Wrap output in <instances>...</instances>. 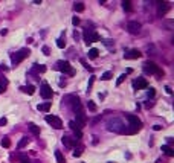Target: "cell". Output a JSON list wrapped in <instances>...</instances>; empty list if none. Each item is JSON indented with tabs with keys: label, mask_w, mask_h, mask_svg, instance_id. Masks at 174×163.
<instances>
[{
	"label": "cell",
	"mask_w": 174,
	"mask_h": 163,
	"mask_svg": "<svg viewBox=\"0 0 174 163\" xmlns=\"http://www.w3.org/2000/svg\"><path fill=\"white\" fill-rule=\"evenodd\" d=\"M107 130H108V131H113V133L124 134V131H125V125H124L122 120L118 119V117H110V119L107 120Z\"/></svg>",
	"instance_id": "1"
},
{
	"label": "cell",
	"mask_w": 174,
	"mask_h": 163,
	"mask_svg": "<svg viewBox=\"0 0 174 163\" xmlns=\"http://www.w3.org/2000/svg\"><path fill=\"white\" fill-rule=\"evenodd\" d=\"M66 102L72 107V110H73L75 113H81V111H83V105H81L80 98L76 96V95H70V96H67V98H66Z\"/></svg>",
	"instance_id": "2"
},
{
	"label": "cell",
	"mask_w": 174,
	"mask_h": 163,
	"mask_svg": "<svg viewBox=\"0 0 174 163\" xmlns=\"http://www.w3.org/2000/svg\"><path fill=\"white\" fill-rule=\"evenodd\" d=\"M144 70L147 72V73H154V75H157L159 78L163 76V70H160L159 66H156L153 61H145V63H144Z\"/></svg>",
	"instance_id": "3"
},
{
	"label": "cell",
	"mask_w": 174,
	"mask_h": 163,
	"mask_svg": "<svg viewBox=\"0 0 174 163\" xmlns=\"http://www.w3.org/2000/svg\"><path fill=\"white\" fill-rule=\"evenodd\" d=\"M29 53H31V50L29 49H26V47H23V49H20L17 53H14V55H11V60H12V63L17 66L18 63H22L26 57H29Z\"/></svg>",
	"instance_id": "4"
},
{
	"label": "cell",
	"mask_w": 174,
	"mask_h": 163,
	"mask_svg": "<svg viewBox=\"0 0 174 163\" xmlns=\"http://www.w3.org/2000/svg\"><path fill=\"white\" fill-rule=\"evenodd\" d=\"M56 69L61 70V72H64V73H69L70 76L75 75V70L72 69V66H70L69 61H58V63H56Z\"/></svg>",
	"instance_id": "5"
},
{
	"label": "cell",
	"mask_w": 174,
	"mask_h": 163,
	"mask_svg": "<svg viewBox=\"0 0 174 163\" xmlns=\"http://www.w3.org/2000/svg\"><path fill=\"white\" fill-rule=\"evenodd\" d=\"M46 122L49 123V125H52L53 128H56V130H60L61 126H63V122H61V119L60 117H56V116H50V114H47L46 116Z\"/></svg>",
	"instance_id": "6"
},
{
	"label": "cell",
	"mask_w": 174,
	"mask_h": 163,
	"mask_svg": "<svg viewBox=\"0 0 174 163\" xmlns=\"http://www.w3.org/2000/svg\"><path fill=\"white\" fill-rule=\"evenodd\" d=\"M40 95L44 98V99H50L53 96V92H52V88L47 82H43L41 84V88H40Z\"/></svg>",
	"instance_id": "7"
},
{
	"label": "cell",
	"mask_w": 174,
	"mask_h": 163,
	"mask_svg": "<svg viewBox=\"0 0 174 163\" xmlns=\"http://www.w3.org/2000/svg\"><path fill=\"white\" fill-rule=\"evenodd\" d=\"M127 119L130 122V126H134V128H139L141 130V126H142V122L138 116H134V114H127Z\"/></svg>",
	"instance_id": "8"
},
{
	"label": "cell",
	"mask_w": 174,
	"mask_h": 163,
	"mask_svg": "<svg viewBox=\"0 0 174 163\" xmlns=\"http://www.w3.org/2000/svg\"><path fill=\"white\" fill-rule=\"evenodd\" d=\"M73 122H75L76 125H78V128L81 130L83 126L87 123V116H86L83 111H81V113H76V120H73Z\"/></svg>",
	"instance_id": "9"
},
{
	"label": "cell",
	"mask_w": 174,
	"mask_h": 163,
	"mask_svg": "<svg viewBox=\"0 0 174 163\" xmlns=\"http://www.w3.org/2000/svg\"><path fill=\"white\" fill-rule=\"evenodd\" d=\"M127 29H128V32L130 34H139V31H141V23L139 22H128V25H127Z\"/></svg>",
	"instance_id": "10"
},
{
	"label": "cell",
	"mask_w": 174,
	"mask_h": 163,
	"mask_svg": "<svg viewBox=\"0 0 174 163\" xmlns=\"http://www.w3.org/2000/svg\"><path fill=\"white\" fill-rule=\"evenodd\" d=\"M141 55H142V53L138 50V49H131V50H128L127 53H125V58L127 60H138V58H141Z\"/></svg>",
	"instance_id": "11"
},
{
	"label": "cell",
	"mask_w": 174,
	"mask_h": 163,
	"mask_svg": "<svg viewBox=\"0 0 174 163\" xmlns=\"http://www.w3.org/2000/svg\"><path fill=\"white\" fill-rule=\"evenodd\" d=\"M61 142L66 145V146H69V148H73L75 145H76V139H72V137H69V136H63L61 137Z\"/></svg>",
	"instance_id": "12"
},
{
	"label": "cell",
	"mask_w": 174,
	"mask_h": 163,
	"mask_svg": "<svg viewBox=\"0 0 174 163\" xmlns=\"http://www.w3.org/2000/svg\"><path fill=\"white\" fill-rule=\"evenodd\" d=\"M133 87L138 88V90H139V88H147V87H148V82H147L144 78H138L136 81L133 82Z\"/></svg>",
	"instance_id": "13"
},
{
	"label": "cell",
	"mask_w": 174,
	"mask_h": 163,
	"mask_svg": "<svg viewBox=\"0 0 174 163\" xmlns=\"http://www.w3.org/2000/svg\"><path fill=\"white\" fill-rule=\"evenodd\" d=\"M92 32L93 31H89V29H84V32H83V37H84V43L89 46V44H92Z\"/></svg>",
	"instance_id": "14"
},
{
	"label": "cell",
	"mask_w": 174,
	"mask_h": 163,
	"mask_svg": "<svg viewBox=\"0 0 174 163\" xmlns=\"http://www.w3.org/2000/svg\"><path fill=\"white\" fill-rule=\"evenodd\" d=\"M168 9H169V5H168L166 2H163V3H160V5H159L157 14H159V15H163V14H166V12H168Z\"/></svg>",
	"instance_id": "15"
},
{
	"label": "cell",
	"mask_w": 174,
	"mask_h": 163,
	"mask_svg": "<svg viewBox=\"0 0 174 163\" xmlns=\"http://www.w3.org/2000/svg\"><path fill=\"white\" fill-rule=\"evenodd\" d=\"M162 152L166 154L168 157H172V155H174V149L169 146V145H162Z\"/></svg>",
	"instance_id": "16"
},
{
	"label": "cell",
	"mask_w": 174,
	"mask_h": 163,
	"mask_svg": "<svg viewBox=\"0 0 174 163\" xmlns=\"http://www.w3.org/2000/svg\"><path fill=\"white\" fill-rule=\"evenodd\" d=\"M20 90L25 92V93H28V95H34L35 93V87L34 85H26V87H22Z\"/></svg>",
	"instance_id": "17"
},
{
	"label": "cell",
	"mask_w": 174,
	"mask_h": 163,
	"mask_svg": "<svg viewBox=\"0 0 174 163\" xmlns=\"http://www.w3.org/2000/svg\"><path fill=\"white\" fill-rule=\"evenodd\" d=\"M87 55H89V58L95 60V58H98V55H99V50L93 47V49H90V50H89V53H87Z\"/></svg>",
	"instance_id": "18"
},
{
	"label": "cell",
	"mask_w": 174,
	"mask_h": 163,
	"mask_svg": "<svg viewBox=\"0 0 174 163\" xmlns=\"http://www.w3.org/2000/svg\"><path fill=\"white\" fill-rule=\"evenodd\" d=\"M73 9H75L76 12H83V11H84V3H83V2H75V3H73Z\"/></svg>",
	"instance_id": "19"
},
{
	"label": "cell",
	"mask_w": 174,
	"mask_h": 163,
	"mask_svg": "<svg viewBox=\"0 0 174 163\" xmlns=\"http://www.w3.org/2000/svg\"><path fill=\"white\" fill-rule=\"evenodd\" d=\"M50 102H44V104H40V105H38L37 108H38V110H40V111H49V108H50Z\"/></svg>",
	"instance_id": "20"
},
{
	"label": "cell",
	"mask_w": 174,
	"mask_h": 163,
	"mask_svg": "<svg viewBox=\"0 0 174 163\" xmlns=\"http://www.w3.org/2000/svg\"><path fill=\"white\" fill-rule=\"evenodd\" d=\"M29 130H31V133L32 134H35V136H38L40 134V128L35 125V123H29Z\"/></svg>",
	"instance_id": "21"
},
{
	"label": "cell",
	"mask_w": 174,
	"mask_h": 163,
	"mask_svg": "<svg viewBox=\"0 0 174 163\" xmlns=\"http://www.w3.org/2000/svg\"><path fill=\"white\" fill-rule=\"evenodd\" d=\"M55 158L58 163H64V155L61 154V151H55Z\"/></svg>",
	"instance_id": "22"
},
{
	"label": "cell",
	"mask_w": 174,
	"mask_h": 163,
	"mask_svg": "<svg viewBox=\"0 0 174 163\" xmlns=\"http://www.w3.org/2000/svg\"><path fill=\"white\" fill-rule=\"evenodd\" d=\"M28 142H29V139H28V137H22V140L18 142V148H20V149H22V148H25L26 145H28Z\"/></svg>",
	"instance_id": "23"
},
{
	"label": "cell",
	"mask_w": 174,
	"mask_h": 163,
	"mask_svg": "<svg viewBox=\"0 0 174 163\" xmlns=\"http://www.w3.org/2000/svg\"><path fill=\"white\" fill-rule=\"evenodd\" d=\"M122 8L125 11H131V2H130V0H124V2H122Z\"/></svg>",
	"instance_id": "24"
},
{
	"label": "cell",
	"mask_w": 174,
	"mask_h": 163,
	"mask_svg": "<svg viewBox=\"0 0 174 163\" xmlns=\"http://www.w3.org/2000/svg\"><path fill=\"white\" fill-rule=\"evenodd\" d=\"M2 146H3V148H9V146H11V140H9L8 137H3V139H2Z\"/></svg>",
	"instance_id": "25"
},
{
	"label": "cell",
	"mask_w": 174,
	"mask_h": 163,
	"mask_svg": "<svg viewBox=\"0 0 174 163\" xmlns=\"http://www.w3.org/2000/svg\"><path fill=\"white\" fill-rule=\"evenodd\" d=\"M111 76H113V73H111V72H104V73H102V76H101V79H102V81H108Z\"/></svg>",
	"instance_id": "26"
},
{
	"label": "cell",
	"mask_w": 174,
	"mask_h": 163,
	"mask_svg": "<svg viewBox=\"0 0 174 163\" xmlns=\"http://www.w3.org/2000/svg\"><path fill=\"white\" fill-rule=\"evenodd\" d=\"M35 70L38 72V73H44V72H46V66H43V64H40V66L35 64Z\"/></svg>",
	"instance_id": "27"
},
{
	"label": "cell",
	"mask_w": 174,
	"mask_h": 163,
	"mask_svg": "<svg viewBox=\"0 0 174 163\" xmlns=\"http://www.w3.org/2000/svg\"><path fill=\"white\" fill-rule=\"evenodd\" d=\"M69 126H70V130H72L73 133H75V131H81V130L78 128V125H76L73 120H70V122H69Z\"/></svg>",
	"instance_id": "28"
},
{
	"label": "cell",
	"mask_w": 174,
	"mask_h": 163,
	"mask_svg": "<svg viewBox=\"0 0 174 163\" xmlns=\"http://www.w3.org/2000/svg\"><path fill=\"white\" fill-rule=\"evenodd\" d=\"M56 46L60 47V49H64V47H66V41H64L63 38H58V40H56Z\"/></svg>",
	"instance_id": "29"
},
{
	"label": "cell",
	"mask_w": 174,
	"mask_h": 163,
	"mask_svg": "<svg viewBox=\"0 0 174 163\" xmlns=\"http://www.w3.org/2000/svg\"><path fill=\"white\" fill-rule=\"evenodd\" d=\"M99 40H101V37H99V34L93 31V32H92V43H93V41H99Z\"/></svg>",
	"instance_id": "30"
},
{
	"label": "cell",
	"mask_w": 174,
	"mask_h": 163,
	"mask_svg": "<svg viewBox=\"0 0 174 163\" xmlns=\"http://www.w3.org/2000/svg\"><path fill=\"white\" fill-rule=\"evenodd\" d=\"M87 107H89V110H90V111H96V105H95L93 101H89V102H87Z\"/></svg>",
	"instance_id": "31"
},
{
	"label": "cell",
	"mask_w": 174,
	"mask_h": 163,
	"mask_svg": "<svg viewBox=\"0 0 174 163\" xmlns=\"http://www.w3.org/2000/svg\"><path fill=\"white\" fill-rule=\"evenodd\" d=\"M125 78H127V76H125V73H122L118 79H116V85H121V84L124 82V79H125Z\"/></svg>",
	"instance_id": "32"
},
{
	"label": "cell",
	"mask_w": 174,
	"mask_h": 163,
	"mask_svg": "<svg viewBox=\"0 0 174 163\" xmlns=\"http://www.w3.org/2000/svg\"><path fill=\"white\" fill-rule=\"evenodd\" d=\"M83 154V148H75V151H73V157H80Z\"/></svg>",
	"instance_id": "33"
},
{
	"label": "cell",
	"mask_w": 174,
	"mask_h": 163,
	"mask_svg": "<svg viewBox=\"0 0 174 163\" xmlns=\"http://www.w3.org/2000/svg\"><path fill=\"white\" fill-rule=\"evenodd\" d=\"M8 85V81H0V93L5 92V87Z\"/></svg>",
	"instance_id": "34"
},
{
	"label": "cell",
	"mask_w": 174,
	"mask_h": 163,
	"mask_svg": "<svg viewBox=\"0 0 174 163\" xmlns=\"http://www.w3.org/2000/svg\"><path fill=\"white\" fill-rule=\"evenodd\" d=\"M93 82H95V76H90V79H89V84H87V90H90V88H92Z\"/></svg>",
	"instance_id": "35"
},
{
	"label": "cell",
	"mask_w": 174,
	"mask_h": 163,
	"mask_svg": "<svg viewBox=\"0 0 174 163\" xmlns=\"http://www.w3.org/2000/svg\"><path fill=\"white\" fill-rule=\"evenodd\" d=\"M41 50H43L44 55H50V49H49L47 46H43V49H41Z\"/></svg>",
	"instance_id": "36"
},
{
	"label": "cell",
	"mask_w": 174,
	"mask_h": 163,
	"mask_svg": "<svg viewBox=\"0 0 174 163\" xmlns=\"http://www.w3.org/2000/svg\"><path fill=\"white\" fill-rule=\"evenodd\" d=\"M154 93H156V92H154V88H150V90H148V92H147V95H148V98H153V96H154Z\"/></svg>",
	"instance_id": "37"
},
{
	"label": "cell",
	"mask_w": 174,
	"mask_h": 163,
	"mask_svg": "<svg viewBox=\"0 0 174 163\" xmlns=\"http://www.w3.org/2000/svg\"><path fill=\"white\" fill-rule=\"evenodd\" d=\"M72 23H73L75 26H78V25H80V19H78V17H73V19H72Z\"/></svg>",
	"instance_id": "38"
},
{
	"label": "cell",
	"mask_w": 174,
	"mask_h": 163,
	"mask_svg": "<svg viewBox=\"0 0 174 163\" xmlns=\"http://www.w3.org/2000/svg\"><path fill=\"white\" fill-rule=\"evenodd\" d=\"M102 43H104L105 46H111V44H113V41H111V40H104Z\"/></svg>",
	"instance_id": "39"
},
{
	"label": "cell",
	"mask_w": 174,
	"mask_h": 163,
	"mask_svg": "<svg viewBox=\"0 0 174 163\" xmlns=\"http://www.w3.org/2000/svg\"><path fill=\"white\" fill-rule=\"evenodd\" d=\"M153 130H154V131H159V130H162V126H160V125H154Z\"/></svg>",
	"instance_id": "40"
},
{
	"label": "cell",
	"mask_w": 174,
	"mask_h": 163,
	"mask_svg": "<svg viewBox=\"0 0 174 163\" xmlns=\"http://www.w3.org/2000/svg\"><path fill=\"white\" fill-rule=\"evenodd\" d=\"M165 90H166V93H168V95H171V93H172V90H171V87H169V85H166V87H165Z\"/></svg>",
	"instance_id": "41"
},
{
	"label": "cell",
	"mask_w": 174,
	"mask_h": 163,
	"mask_svg": "<svg viewBox=\"0 0 174 163\" xmlns=\"http://www.w3.org/2000/svg\"><path fill=\"white\" fill-rule=\"evenodd\" d=\"M6 122H8V120H6L5 117H2V119H0V125H2V126H3V125H6Z\"/></svg>",
	"instance_id": "42"
}]
</instances>
